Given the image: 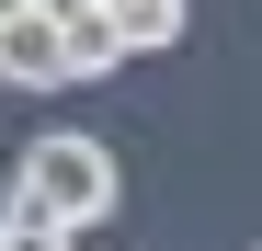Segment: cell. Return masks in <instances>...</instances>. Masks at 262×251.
Listing matches in <instances>:
<instances>
[{
    "instance_id": "6da1fadb",
    "label": "cell",
    "mask_w": 262,
    "mask_h": 251,
    "mask_svg": "<svg viewBox=\"0 0 262 251\" xmlns=\"http://www.w3.org/2000/svg\"><path fill=\"white\" fill-rule=\"evenodd\" d=\"M114 194H125L114 149H103V137H80V126H57V137H34V149H23V228L80 240V228H103V217H114Z\"/></svg>"
},
{
    "instance_id": "7a4b0ae2",
    "label": "cell",
    "mask_w": 262,
    "mask_h": 251,
    "mask_svg": "<svg viewBox=\"0 0 262 251\" xmlns=\"http://www.w3.org/2000/svg\"><path fill=\"white\" fill-rule=\"evenodd\" d=\"M0 80H12V92H69V80H80V57H69V23L23 0V12L0 23Z\"/></svg>"
},
{
    "instance_id": "3957f363",
    "label": "cell",
    "mask_w": 262,
    "mask_h": 251,
    "mask_svg": "<svg viewBox=\"0 0 262 251\" xmlns=\"http://www.w3.org/2000/svg\"><path fill=\"white\" fill-rule=\"evenodd\" d=\"M69 57H80V80H103V69H125V57H137V46H125V23H114V0L69 12Z\"/></svg>"
},
{
    "instance_id": "277c9868",
    "label": "cell",
    "mask_w": 262,
    "mask_h": 251,
    "mask_svg": "<svg viewBox=\"0 0 262 251\" xmlns=\"http://www.w3.org/2000/svg\"><path fill=\"white\" fill-rule=\"evenodd\" d=\"M114 23H125V46L148 57V46H171V34L194 23V0H114Z\"/></svg>"
},
{
    "instance_id": "5b68a950",
    "label": "cell",
    "mask_w": 262,
    "mask_h": 251,
    "mask_svg": "<svg viewBox=\"0 0 262 251\" xmlns=\"http://www.w3.org/2000/svg\"><path fill=\"white\" fill-rule=\"evenodd\" d=\"M12 228H23V160L0 172V240H12Z\"/></svg>"
},
{
    "instance_id": "8992f818",
    "label": "cell",
    "mask_w": 262,
    "mask_h": 251,
    "mask_svg": "<svg viewBox=\"0 0 262 251\" xmlns=\"http://www.w3.org/2000/svg\"><path fill=\"white\" fill-rule=\"evenodd\" d=\"M0 12H23V0H0Z\"/></svg>"
},
{
    "instance_id": "52a82bcc",
    "label": "cell",
    "mask_w": 262,
    "mask_h": 251,
    "mask_svg": "<svg viewBox=\"0 0 262 251\" xmlns=\"http://www.w3.org/2000/svg\"><path fill=\"white\" fill-rule=\"evenodd\" d=\"M0 23H12V12H0Z\"/></svg>"
},
{
    "instance_id": "ba28073f",
    "label": "cell",
    "mask_w": 262,
    "mask_h": 251,
    "mask_svg": "<svg viewBox=\"0 0 262 251\" xmlns=\"http://www.w3.org/2000/svg\"><path fill=\"white\" fill-rule=\"evenodd\" d=\"M0 251H12V240H0Z\"/></svg>"
}]
</instances>
